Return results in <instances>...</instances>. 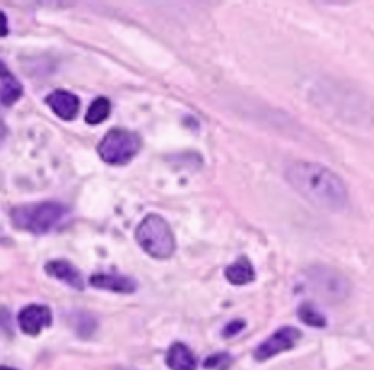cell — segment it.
I'll list each match as a JSON object with an SVG mask.
<instances>
[{"label":"cell","instance_id":"20","mask_svg":"<svg viewBox=\"0 0 374 370\" xmlns=\"http://www.w3.org/2000/svg\"><path fill=\"white\" fill-rule=\"evenodd\" d=\"M9 75H13L11 72H9V69H8V66L2 61V60H0V80H2V78H6V76H9Z\"/></svg>","mask_w":374,"mask_h":370},{"label":"cell","instance_id":"3","mask_svg":"<svg viewBox=\"0 0 374 370\" xmlns=\"http://www.w3.org/2000/svg\"><path fill=\"white\" fill-rule=\"evenodd\" d=\"M135 241L154 259L166 261L174 256L176 242L171 224L159 213H147L135 229Z\"/></svg>","mask_w":374,"mask_h":370},{"label":"cell","instance_id":"13","mask_svg":"<svg viewBox=\"0 0 374 370\" xmlns=\"http://www.w3.org/2000/svg\"><path fill=\"white\" fill-rule=\"evenodd\" d=\"M23 96V85L14 75H9L0 80V104L6 107L14 105Z\"/></svg>","mask_w":374,"mask_h":370},{"label":"cell","instance_id":"9","mask_svg":"<svg viewBox=\"0 0 374 370\" xmlns=\"http://www.w3.org/2000/svg\"><path fill=\"white\" fill-rule=\"evenodd\" d=\"M44 271L47 276L61 280L68 287H72L75 290H84L85 282H84L81 271L78 270L71 261H66V259L49 261L46 262Z\"/></svg>","mask_w":374,"mask_h":370},{"label":"cell","instance_id":"6","mask_svg":"<svg viewBox=\"0 0 374 370\" xmlns=\"http://www.w3.org/2000/svg\"><path fill=\"white\" fill-rule=\"evenodd\" d=\"M301 340V330L294 328V326H283L275 330L272 335H270L267 340L255 347L254 350V358L258 362H267L270 358H274L275 355L288 352V350L294 349L297 343Z\"/></svg>","mask_w":374,"mask_h":370},{"label":"cell","instance_id":"18","mask_svg":"<svg viewBox=\"0 0 374 370\" xmlns=\"http://www.w3.org/2000/svg\"><path fill=\"white\" fill-rule=\"evenodd\" d=\"M13 326H11V314L4 306H0V334L11 335Z\"/></svg>","mask_w":374,"mask_h":370},{"label":"cell","instance_id":"15","mask_svg":"<svg viewBox=\"0 0 374 370\" xmlns=\"http://www.w3.org/2000/svg\"><path fill=\"white\" fill-rule=\"evenodd\" d=\"M297 314L303 323H306L308 326L324 328L327 325L326 317H324V314L312 304V302H303V304L298 306Z\"/></svg>","mask_w":374,"mask_h":370},{"label":"cell","instance_id":"17","mask_svg":"<svg viewBox=\"0 0 374 370\" xmlns=\"http://www.w3.org/2000/svg\"><path fill=\"white\" fill-rule=\"evenodd\" d=\"M245 326H247V323H245V320H233L230 321V323H227V326L224 328L222 330V335L225 338H230V337H234V335H238L239 333H242V330L245 329Z\"/></svg>","mask_w":374,"mask_h":370},{"label":"cell","instance_id":"21","mask_svg":"<svg viewBox=\"0 0 374 370\" xmlns=\"http://www.w3.org/2000/svg\"><path fill=\"white\" fill-rule=\"evenodd\" d=\"M0 370H17V369H13V367H6V366H0Z\"/></svg>","mask_w":374,"mask_h":370},{"label":"cell","instance_id":"2","mask_svg":"<svg viewBox=\"0 0 374 370\" xmlns=\"http://www.w3.org/2000/svg\"><path fill=\"white\" fill-rule=\"evenodd\" d=\"M66 213L67 209L58 201L26 203L11 210V222L17 230L46 235L66 217Z\"/></svg>","mask_w":374,"mask_h":370},{"label":"cell","instance_id":"8","mask_svg":"<svg viewBox=\"0 0 374 370\" xmlns=\"http://www.w3.org/2000/svg\"><path fill=\"white\" fill-rule=\"evenodd\" d=\"M46 104L49 105V109H51L58 118L63 121L75 119L81 109L80 98H78L75 93L61 89L49 93L46 96Z\"/></svg>","mask_w":374,"mask_h":370},{"label":"cell","instance_id":"11","mask_svg":"<svg viewBox=\"0 0 374 370\" xmlns=\"http://www.w3.org/2000/svg\"><path fill=\"white\" fill-rule=\"evenodd\" d=\"M166 364L171 370H196V357L189 346L176 342L167 349Z\"/></svg>","mask_w":374,"mask_h":370},{"label":"cell","instance_id":"7","mask_svg":"<svg viewBox=\"0 0 374 370\" xmlns=\"http://www.w3.org/2000/svg\"><path fill=\"white\" fill-rule=\"evenodd\" d=\"M52 325V311L46 305L32 304L25 306L18 313V326L26 335L35 337L42 333L44 328Z\"/></svg>","mask_w":374,"mask_h":370},{"label":"cell","instance_id":"4","mask_svg":"<svg viewBox=\"0 0 374 370\" xmlns=\"http://www.w3.org/2000/svg\"><path fill=\"white\" fill-rule=\"evenodd\" d=\"M142 148L140 136L126 129H111L97 145L99 157L114 167L130 163Z\"/></svg>","mask_w":374,"mask_h":370},{"label":"cell","instance_id":"16","mask_svg":"<svg viewBox=\"0 0 374 370\" xmlns=\"http://www.w3.org/2000/svg\"><path fill=\"white\" fill-rule=\"evenodd\" d=\"M233 363V358L229 354H213L204 362L205 369L215 370H227Z\"/></svg>","mask_w":374,"mask_h":370},{"label":"cell","instance_id":"14","mask_svg":"<svg viewBox=\"0 0 374 370\" xmlns=\"http://www.w3.org/2000/svg\"><path fill=\"white\" fill-rule=\"evenodd\" d=\"M111 101L105 98V96H99L88 107L85 113V122L88 125H99L105 122L111 113Z\"/></svg>","mask_w":374,"mask_h":370},{"label":"cell","instance_id":"5","mask_svg":"<svg viewBox=\"0 0 374 370\" xmlns=\"http://www.w3.org/2000/svg\"><path fill=\"white\" fill-rule=\"evenodd\" d=\"M304 285L326 302H341L350 294V282L342 273L327 268L313 267L304 275Z\"/></svg>","mask_w":374,"mask_h":370},{"label":"cell","instance_id":"19","mask_svg":"<svg viewBox=\"0 0 374 370\" xmlns=\"http://www.w3.org/2000/svg\"><path fill=\"white\" fill-rule=\"evenodd\" d=\"M9 34V25H8V17L4 11H0V38H4Z\"/></svg>","mask_w":374,"mask_h":370},{"label":"cell","instance_id":"1","mask_svg":"<svg viewBox=\"0 0 374 370\" xmlns=\"http://www.w3.org/2000/svg\"><path fill=\"white\" fill-rule=\"evenodd\" d=\"M284 177L291 188L315 208L341 212L349 201L346 183L338 174L320 163L297 160L286 168Z\"/></svg>","mask_w":374,"mask_h":370},{"label":"cell","instance_id":"12","mask_svg":"<svg viewBox=\"0 0 374 370\" xmlns=\"http://www.w3.org/2000/svg\"><path fill=\"white\" fill-rule=\"evenodd\" d=\"M225 279H227L233 285H248L255 279V270L248 258L241 256L236 259L233 264L225 268Z\"/></svg>","mask_w":374,"mask_h":370},{"label":"cell","instance_id":"10","mask_svg":"<svg viewBox=\"0 0 374 370\" xmlns=\"http://www.w3.org/2000/svg\"><path fill=\"white\" fill-rule=\"evenodd\" d=\"M90 285L119 294H133L137 291V282L133 278L117 273H96L90 278Z\"/></svg>","mask_w":374,"mask_h":370}]
</instances>
